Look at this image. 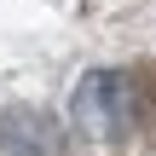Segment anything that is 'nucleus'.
<instances>
[{"mask_svg": "<svg viewBox=\"0 0 156 156\" xmlns=\"http://www.w3.org/2000/svg\"><path fill=\"white\" fill-rule=\"evenodd\" d=\"M139 98H145L139 75H127V69H98V75H87V81L75 87V122H81V133H93V139H127V133L139 127Z\"/></svg>", "mask_w": 156, "mask_h": 156, "instance_id": "1", "label": "nucleus"}, {"mask_svg": "<svg viewBox=\"0 0 156 156\" xmlns=\"http://www.w3.org/2000/svg\"><path fill=\"white\" fill-rule=\"evenodd\" d=\"M0 127H6V133H0L6 156H58V133H52V122L35 116V110H12Z\"/></svg>", "mask_w": 156, "mask_h": 156, "instance_id": "2", "label": "nucleus"}]
</instances>
